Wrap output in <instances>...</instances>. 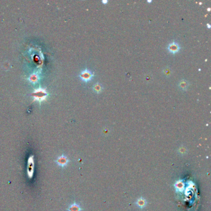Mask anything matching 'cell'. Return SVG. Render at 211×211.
<instances>
[{"label":"cell","mask_w":211,"mask_h":211,"mask_svg":"<svg viewBox=\"0 0 211 211\" xmlns=\"http://www.w3.org/2000/svg\"><path fill=\"white\" fill-rule=\"evenodd\" d=\"M137 206L140 208H144L146 206V200L143 198H140L136 202Z\"/></svg>","instance_id":"9c48e42d"},{"label":"cell","mask_w":211,"mask_h":211,"mask_svg":"<svg viewBox=\"0 0 211 211\" xmlns=\"http://www.w3.org/2000/svg\"><path fill=\"white\" fill-rule=\"evenodd\" d=\"M108 1H107V0H106V1H104V0H103V1H102V3H103V4H107V3H108Z\"/></svg>","instance_id":"4fadbf2b"},{"label":"cell","mask_w":211,"mask_h":211,"mask_svg":"<svg viewBox=\"0 0 211 211\" xmlns=\"http://www.w3.org/2000/svg\"><path fill=\"white\" fill-rule=\"evenodd\" d=\"M172 73V70L170 67L167 66L163 69V74H164L166 77H169Z\"/></svg>","instance_id":"30bf717a"},{"label":"cell","mask_w":211,"mask_h":211,"mask_svg":"<svg viewBox=\"0 0 211 211\" xmlns=\"http://www.w3.org/2000/svg\"><path fill=\"white\" fill-rule=\"evenodd\" d=\"M67 211H81L82 209L81 206H79L78 203L73 202L72 204H71L68 208H67Z\"/></svg>","instance_id":"ba28073f"},{"label":"cell","mask_w":211,"mask_h":211,"mask_svg":"<svg viewBox=\"0 0 211 211\" xmlns=\"http://www.w3.org/2000/svg\"><path fill=\"white\" fill-rule=\"evenodd\" d=\"M207 26H208V28H210V26L209 24H207Z\"/></svg>","instance_id":"5bb4252c"},{"label":"cell","mask_w":211,"mask_h":211,"mask_svg":"<svg viewBox=\"0 0 211 211\" xmlns=\"http://www.w3.org/2000/svg\"><path fill=\"white\" fill-rule=\"evenodd\" d=\"M167 50L170 53L176 54L180 51V46L178 42L173 41L172 43H170L167 46Z\"/></svg>","instance_id":"277c9868"},{"label":"cell","mask_w":211,"mask_h":211,"mask_svg":"<svg viewBox=\"0 0 211 211\" xmlns=\"http://www.w3.org/2000/svg\"><path fill=\"white\" fill-rule=\"evenodd\" d=\"M144 79H145V81L147 82H150L152 81V76H150V75H149V74H146Z\"/></svg>","instance_id":"7c38bea8"},{"label":"cell","mask_w":211,"mask_h":211,"mask_svg":"<svg viewBox=\"0 0 211 211\" xmlns=\"http://www.w3.org/2000/svg\"><path fill=\"white\" fill-rule=\"evenodd\" d=\"M92 90L95 93H96L97 94H100L103 90V87L100 83L96 82L94 84L92 87Z\"/></svg>","instance_id":"52a82bcc"},{"label":"cell","mask_w":211,"mask_h":211,"mask_svg":"<svg viewBox=\"0 0 211 211\" xmlns=\"http://www.w3.org/2000/svg\"><path fill=\"white\" fill-rule=\"evenodd\" d=\"M175 187H176V189L178 190V191H182L184 189L185 186L182 181H178L175 185Z\"/></svg>","instance_id":"8fae6325"},{"label":"cell","mask_w":211,"mask_h":211,"mask_svg":"<svg viewBox=\"0 0 211 211\" xmlns=\"http://www.w3.org/2000/svg\"><path fill=\"white\" fill-rule=\"evenodd\" d=\"M55 163L58 166L62 169H65L68 165L69 163V159L65 154H62L58 156L55 160Z\"/></svg>","instance_id":"7a4b0ae2"},{"label":"cell","mask_w":211,"mask_h":211,"mask_svg":"<svg viewBox=\"0 0 211 211\" xmlns=\"http://www.w3.org/2000/svg\"><path fill=\"white\" fill-rule=\"evenodd\" d=\"M189 82L185 79H182L178 82V86L182 90H186L189 86Z\"/></svg>","instance_id":"8992f818"},{"label":"cell","mask_w":211,"mask_h":211,"mask_svg":"<svg viewBox=\"0 0 211 211\" xmlns=\"http://www.w3.org/2000/svg\"><path fill=\"white\" fill-rule=\"evenodd\" d=\"M32 95L34 96L35 100H37L40 102H41L46 98L48 95V93L45 89L39 88L34 90V92L32 93Z\"/></svg>","instance_id":"6da1fadb"},{"label":"cell","mask_w":211,"mask_h":211,"mask_svg":"<svg viewBox=\"0 0 211 211\" xmlns=\"http://www.w3.org/2000/svg\"><path fill=\"white\" fill-rule=\"evenodd\" d=\"M208 11H210V8H208Z\"/></svg>","instance_id":"2e32d148"},{"label":"cell","mask_w":211,"mask_h":211,"mask_svg":"<svg viewBox=\"0 0 211 211\" xmlns=\"http://www.w3.org/2000/svg\"><path fill=\"white\" fill-rule=\"evenodd\" d=\"M34 157H31L29 158V162H28V168H27V174L29 178L32 177V175L34 173V162L33 160Z\"/></svg>","instance_id":"5b68a950"},{"label":"cell","mask_w":211,"mask_h":211,"mask_svg":"<svg viewBox=\"0 0 211 211\" xmlns=\"http://www.w3.org/2000/svg\"><path fill=\"white\" fill-rule=\"evenodd\" d=\"M147 2H149L150 3V2H152V1H147Z\"/></svg>","instance_id":"9a60e30c"},{"label":"cell","mask_w":211,"mask_h":211,"mask_svg":"<svg viewBox=\"0 0 211 211\" xmlns=\"http://www.w3.org/2000/svg\"><path fill=\"white\" fill-rule=\"evenodd\" d=\"M79 76L80 77L82 81H84L85 82H88L92 80V79L94 76V74L92 71L86 68L81 71V72L79 74Z\"/></svg>","instance_id":"3957f363"}]
</instances>
